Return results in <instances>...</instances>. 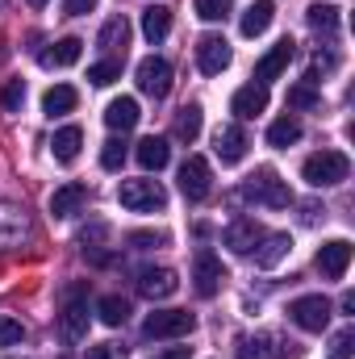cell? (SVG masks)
Returning <instances> with one entry per match:
<instances>
[{
	"label": "cell",
	"mask_w": 355,
	"mask_h": 359,
	"mask_svg": "<svg viewBox=\"0 0 355 359\" xmlns=\"http://www.w3.org/2000/svg\"><path fill=\"white\" fill-rule=\"evenodd\" d=\"M288 63H293V42L284 38V42H276L264 59L255 63V80H260V84H267V80H280Z\"/></svg>",
	"instance_id": "cell-16"
},
{
	"label": "cell",
	"mask_w": 355,
	"mask_h": 359,
	"mask_svg": "<svg viewBox=\"0 0 355 359\" xmlns=\"http://www.w3.org/2000/svg\"><path fill=\"white\" fill-rule=\"evenodd\" d=\"M84 330H88V292H84V284H76V288H67V301H63V334L72 343H80Z\"/></svg>",
	"instance_id": "cell-9"
},
{
	"label": "cell",
	"mask_w": 355,
	"mask_h": 359,
	"mask_svg": "<svg viewBox=\"0 0 355 359\" xmlns=\"http://www.w3.org/2000/svg\"><path fill=\"white\" fill-rule=\"evenodd\" d=\"M84 359H126V351H121L117 343H100V347H88Z\"/></svg>",
	"instance_id": "cell-39"
},
{
	"label": "cell",
	"mask_w": 355,
	"mask_h": 359,
	"mask_svg": "<svg viewBox=\"0 0 355 359\" xmlns=\"http://www.w3.org/2000/svg\"><path fill=\"white\" fill-rule=\"evenodd\" d=\"M260 238H264V226L251 222V217H243V222H234V226L226 230V247H230L234 255H251V251L260 247Z\"/></svg>",
	"instance_id": "cell-15"
},
{
	"label": "cell",
	"mask_w": 355,
	"mask_h": 359,
	"mask_svg": "<svg viewBox=\"0 0 355 359\" xmlns=\"http://www.w3.org/2000/svg\"><path fill=\"white\" fill-rule=\"evenodd\" d=\"M309 25L335 29V25H339V8H335V4H309Z\"/></svg>",
	"instance_id": "cell-34"
},
{
	"label": "cell",
	"mask_w": 355,
	"mask_h": 359,
	"mask_svg": "<svg viewBox=\"0 0 355 359\" xmlns=\"http://www.w3.org/2000/svg\"><path fill=\"white\" fill-rule=\"evenodd\" d=\"M180 192H184L188 201H205V196L213 192V168H209V159L188 155V159L180 163Z\"/></svg>",
	"instance_id": "cell-6"
},
{
	"label": "cell",
	"mask_w": 355,
	"mask_h": 359,
	"mask_svg": "<svg viewBox=\"0 0 355 359\" xmlns=\"http://www.w3.org/2000/svg\"><path fill=\"white\" fill-rule=\"evenodd\" d=\"M130 243H134V247H155V243H163V234H147V230H142V234H130Z\"/></svg>",
	"instance_id": "cell-41"
},
{
	"label": "cell",
	"mask_w": 355,
	"mask_h": 359,
	"mask_svg": "<svg viewBox=\"0 0 355 359\" xmlns=\"http://www.w3.org/2000/svg\"><path fill=\"white\" fill-rule=\"evenodd\" d=\"M243 196H251V201H260V205H272V209H284V205H293V192H288V184L276 176L272 168H260L255 176H247V184H243Z\"/></svg>",
	"instance_id": "cell-3"
},
{
	"label": "cell",
	"mask_w": 355,
	"mask_h": 359,
	"mask_svg": "<svg viewBox=\"0 0 355 359\" xmlns=\"http://www.w3.org/2000/svg\"><path fill=\"white\" fill-rule=\"evenodd\" d=\"M196 330V318L188 309H155L147 322H142V334L147 339H184Z\"/></svg>",
	"instance_id": "cell-5"
},
{
	"label": "cell",
	"mask_w": 355,
	"mask_h": 359,
	"mask_svg": "<svg viewBox=\"0 0 355 359\" xmlns=\"http://www.w3.org/2000/svg\"><path fill=\"white\" fill-rule=\"evenodd\" d=\"M0 104H4L8 113H21V104H25V84H21V80H8L4 92H0Z\"/></svg>",
	"instance_id": "cell-35"
},
{
	"label": "cell",
	"mask_w": 355,
	"mask_h": 359,
	"mask_svg": "<svg viewBox=\"0 0 355 359\" xmlns=\"http://www.w3.org/2000/svg\"><path fill=\"white\" fill-rule=\"evenodd\" d=\"M176 288H180V280H176V271H172V268L138 271V292H142L147 301H163V297H172Z\"/></svg>",
	"instance_id": "cell-14"
},
{
	"label": "cell",
	"mask_w": 355,
	"mask_h": 359,
	"mask_svg": "<svg viewBox=\"0 0 355 359\" xmlns=\"http://www.w3.org/2000/svg\"><path fill=\"white\" fill-rule=\"evenodd\" d=\"M260 243H264V247H260V251H251L260 268H276V264L293 251V238H288V234H264Z\"/></svg>",
	"instance_id": "cell-27"
},
{
	"label": "cell",
	"mask_w": 355,
	"mask_h": 359,
	"mask_svg": "<svg viewBox=\"0 0 355 359\" xmlns=\"http://www.w3.org/2000/svg\"><path fill=\"white\" fill-rule=\"evenodd\" d=\"M247 134H243V126H222L217 134H213V155L222 159V163H243V155H247Z\"/></svg>",
	"instance_id": "cell-12"
},
{
	"label": "cell",
	"mask_w": 355,
	"mask_h": 359,
	"mask_svg": "<svg viewBox=\"0 0 355 359\" xmlns=\"http://www.w3.org/2000/svg\"><path fill=\"white\" fill-rule=\"evenodd\" d=\"M264 109H267V84H243L234 92V100H230V113L239 121H255Z\"/></svg>",
	"instance_id": "cell-13"
},
{
	"label": "cell",
	"mask_w": 355,
	"mask_h": 359,
	"mask_svg": "<svg viewBox=\"0 0 355 359\" xmlns=\"http://www.w3.org/2000/svg\"><path fill=\"white\" fill-rule=\"evenodd\" d=\"M92 8H96V0H63V13H67V17H84Z\"/></svg>",
	"instance_id": "cell-40"
},
{
	"label": "cell",
	"mask_w": 355,
	"mask_h": 359,
	"mask_svg": "<svg viewBox=\"0 0 355 359\" xmlns=\"http://www.w3.org/2000/svg\"><path fill=\"white\" fill-rule=\"evenodd\" d=\"M121 163H126V142H121V138H109V142L100 147V168H105V172H117Z\"/></svg>",
	"instance_id": "cell-33"
},
{
	"label": "cell",
	"mask_w": 355,
	"mask_h": 359,
	"mask_svg": "<svg viewBox=\"0 0 355 359\" xmlns=\"http://www.w3.org/2000/svg\"><path fill=\"white\" fill-rule=\"evenodd\" d=\"M117 201L126 209H134V213H159V209H168V192H163L159 180H121Z\"/></svg>",
	"instance_id": "cell-2"
},
{
	"label": "cell",
	"mask_w": 355,
	"mask_h": 359,
	"mask_svg": "<svg viewBox=\"0 0 355 359\" xmlns=\"http://www.w3.org/2000/svg\"><path fill=\"white\" fill-rule=\"evenodd\" d=\"M96 42H100V50H109L113 59H117V50L126 55V42H130V21H126V17H109V21L100 25V38H96Z\"/></svg>",
	"instance_id": "cell-22"
},
{
	"label": "cell",
	"mask_w": 355,
	"mask_h": 359,
	"mask_svg": "<svg viewBox=\"0 0 355 359\" xmlns=\"http://www.w3.org/2000/svg\"><path fill=\"white\" fill-rule=\"evenodd\" d=\"M88 80L96 84V88H109L113 80H121V59H100V63H92Z\"/></svg>",
	"instance_id": "cell-30"
},
{
	"label": "cell",
	"mask_w": 355,
	"mask_h": 359,
	"mask_svg": "<svg viewBox=\"0 0 355 359\" xmlns=\"http://www.w3.org/2000/svg\"><path fill=\"white\" fill-rule=\"evenodd\" d=\"M80 147H84V130H80V126H63V130L55 134V142H51V155H55L59 163H76V159H80Z\"/></svg>",
	"instance_id": "cell-20"
},
{
	"label": "cell",
	"mask_w": 355,
	"mask_h": 359,
	"mask_svg": "<svg viewBox=\"0 0 355 359\" xmlns=\"http://www.w3.org/2000/svg\"><path fill=\"white\" fill-rule=\"evenodd\" d=\"M134 159H138L147 172H159V168H168L172 147H168V138H142V142H138V151H134Z\"/></svg>",
	"instance_id": "cell-24"
},
{
	"label": "cell",
	"mask_w": 355,
	"mask_h": 359,
	"mask_svg": "<svg viewBox=\"0 0 355 359\" xmlns=\"http://www.w3.org/2000/svg\"><path fill=\"white\" fill-rule=\"evenodd\" d=\"M272 347V339H264V334H247V339H239V359H276V351H267Z\"/></svg>",
	"instance_id": "cell-32"
},
{
	"label": "cell",
	"mask_w": 355,
	"mask_h": 359,
	"mask_svg": "<svg viewBox=\"0 0 355 359\" xmlns=\"http://www.w3.org/2000/svg\"><path fill=\"white\" fill-rule=\"evenodd\" d=\"M80 55H84L80 38H59L51 50H42V67H72V63H80Z\"/></svg>",
	"instance_id": "cell-23"
},
{
	"label": "cell",
	"mask_w": 355,
	"mask_h": 359,
	"mask_svg": "<svg viewBox=\"0 0 355 359\" xmlns=\"http://www.w3.org/2000/svg\"><path fill=\"white\" fill-rule=\"evenodd\" d=\"M196 67H201L205 76H222V72L230 67V42L217 38V34H205V38L196 42Z\"/></svg>",
	"instance_id": "cell-10"
},
{
	"label": "cell",
	"mask_w": 355,
	"mask_h": 359,
	"mask_svg": "<svg viewBox=\"0 0 355 359\" xmlns=\"http://www.w3.org/2000/svg\"><path fill=\"white\" fill-rule=\"evenodd\" d=\"M142 34H147V42H163V38L172 34V8H168V4L142 8Z\"/></svg>",
	"instance_id": "cell-21"
},
{
	"label": "cell",
	"mask_w": 355,
	"mask_h": 359,
	"mask_svg": "<svg viewBox=\"0 0 355 359\" xmlns=\"http://www.w3.org/2000/svg\"><path fill=\"white\" fill-rule=\"evenodd\" d=\"M288 104L293 109H314L318 104V76H305V84H297L288 92Z\"/></svg>",
	"instance_id": "cell-31"
},
{
	"label": "cell",
	"mask_w": 355,
	"mask_h": 359,
	"mask_svg": "<svg viewBox=\"0 0 355 359\" xmlns=\"http://www.w3.org/2000/svg\"><path fill=\"white\" fill-rule=\"evenodd\" d=\"M138 88L147 92V96H155V100H163L172 92V63L159 59V55H147L138 63Z\"/></svg>",
	"instance_id": "cell-8"
},
{
	"label": "cell",
	"mask_w": 355,
	"mask_h": 359,
	"mask_svg": "<svg viewBox=\"0 0 355 359\" xmlns=\"http://www.w3.org/2000/svg\"><path fill=\"white\" fill-rule=\"evenodd\" d=\"M29 4H34V8H42V4H46V0H29Z\"/></svg>",
	"instance_id": "cell-43"
},
{
	"label": "cell",
	"mask_w": 355,
	"mask_h": 359,
	"mask_svg": "<svg viewBox=\"0 0 355 359\" xmlns=\"http://www.w3.org/2000/svg\"><path fill=\"white\" fill-rule=\"evenodd\" d=\"M230 0H196V17L201 21H226Z\"/></svg>",
	"instance_id": "cell-36"
},
{
	"label": "cell",
	"mask_w": 355,
	"mask_h": 359,
	"mask_svg": "<svg viewBox=\"0 0 355 359\" xmlns=\"http://www.w3.org/2000/svg\"><path fill=\"white\" fill-rule=\"evenodd\" d=\"M76 100H80V92L72 88V84H55V88H46V96H42V113L46 117H67L76 109Z\"/></svg>",
	"instance_id": "cell-25"
},
{
	"label": "cell",
	"mask_w": 355,
	"mask_h": 359,
	"mask_svg": "<svg viewBox=\"0 0 355 359\" xmlns=\"http://www.w3.org/2000/svg\"><path fill=\"white\" fill-rule=\"evenodd\" d=\"M351 351H355V330L347 326V330H339V334L330 339V355L335 359H351Z\"/></svg>",
	"instance_id": "cell-37"
},
{
	"label": "cell",
	"mask_w": 355,
	"mask_h": 359,
	"mask_svg": "<svg viewBox=\"0 0 355 359\" xmlns=\"http://www.w3.org/2000/svg\"><path fill=\"white\" fill-rule=\"evenodd\" d=\"M155 359H192V351L188 347H168V351H159Z\"/></svg>",
	"instance_id": "cell-42"
},
{
	"label": "cell",
	"mask_w": 355,
	"mask_h": 359,
	"mask_svg": "<svg viewBox=\"0 0 355 359\" xmlns=\"http://www.w3.org/2000/svg\"><path fill=\"white\" fill-rule=\"evenodd\" d=\"M301 176H305L309 188H335V184H343V180L351 176V159L343 151H318V155L305 159Z\"/></svg>",
	"instance_id": "cell-1"
},
{
	"label": "cell",
	"mask_w": 355,
	"mask_h": 359,
	"mask_svg": "<svg viewBox=\"0 0 355 359\" xmlns=\"http://www.w3.org/2000/svg\"><path fill=\"white\" fill-rule=\"evenodd\" d=\"M138 117H142V113H138V100H134V96H117V100L105 104V126H109V130H121V134H126V130L138 126Z\"/></svg>",
	"instance_id": "cell-18"
},
{
	"label": "cell",
	"mask_w": 355,
	"mask_h": 359,
	"mask_svg": "<svg viewBox=\"0 0 355 359\" xmlns=\"http://www.w3.org/2000/svg\"><path fill=\"white\" fill-rule=\"evenodd\" d=\"M272 21H276V4H272V0H255V4L243 8L239 29H243V38H260V34H267Z\"/></svg>",
	"instance_id": "cell-17"
},
{
	"label": "cell",
	"mask_w": 355,
	"mask_h": 359,
	"mask_svg": "<svg viewBox=\"0 0 355 359\" xmlns=\"http://www.w3.org/2000/svg\"><path fill=\"white\" fill-rule=\"evenodd\" d=\"M293 142H301V121H297L293 113H284V117H276V121L267 126V147L284 151V147H293Z\"/></svg>",
	"instance_id": "cell-26"
},
{
	"label": "cell",
	"mask_w": 355,
	"mask_h": 359,
	"mask_svg": "<svg viewBox=\"0 0 355 359\" xmlns=\"http://www.w3.org/2000/svg\"><path fill=\"white\" fill-rule=\"evenodd\" d=\"M222 280H226L222 259H217V255H209V251H201V255H196V264H192V288H196V297H213V292L222 288Z\"/></svg>",
	"instance_id": "cell-11"
},
{
	"label": "cell",
	"mask_w": 355,
	"mask_h": 359,
	"mask_svg": "<svg viewBox=\"0 0 355 359\" xmlns=\"http://www.w3.org/2000/svg\"><path fill=\"white\" fill-rule=\"evenodd\" d=\"M330 301L322 297V292H309V297H297L293 305H288V318L301 326V330H309V334H322L326 326H330Z\"/></svg>",
	"instance_id": "cell-4"
},
{
	"label": "cell",
	"mask_w": 355,
	"mask_h": 359,
	"mask_svg": "<svg viewBox=\"0 0 355 359\" xmlns=\"http://www.w3.org/2000/svg\"><path fill=\"white\" fill-rule=\"evenodd\" d=\"M314 268L322 271V280H343L347 268H351V243H347V238H330V243H322L318 255H314Z\"/></svg>",
	"instance_id": "cell-7"
},
{
	"label": "cell",
	"mask_w": 355,
	"mask_h": 359,
	"mask_svg": "<svg viewBox=\"0 0 355 359\" xmlns=\"http://www.w3.org/2000/svg\"><path fill=\"white\" fill-rule=\"evenodd\" d=\"M84 205H88V188H84V184H63V188L51 192V213H55V217H72V213H80Z\"/></svg>",
	"instance_id": "cell-19"
},
{
	"label": "cell",
	"mask_w": 355,
	"mask_h": 359,
	"mask_svg": "<svg viewBox=\"0 0 355 359\" xmlns=\"http://www.w3.org/2000/svg\"><path fill=\"white\" fill-rule=\"evenodd\" d=\"M201 121H205L201 104H184V109L176 113V126H172V130H176L180 142H188V147H192V142L201 138Z\"/></svg>",
	"instance_id": "cell-28"
},
{
	"label": "cell",
	"mask_w": 355,
	"mask_h": 359,
	"mask_svg": "<svg viewBox=\"0 0 355 359\" xmlns=\"http://www.w3.org/2000/svg\"><path fill=\"white\" fill-rule=\"evenodd\" d=\"M96 313H100V322H105V326H126V318H130V305H126L121 297H100Z\"/></svg>",
	"instance_id": "cell-29"
},
{
	"label": "cell",
	"mask_w": 355,
	"mask_h": 359,
	"mask_svg": "<svg viewBox=\"0 0 355 359\" xmlns=\"http://www.w3.org/2000/svg\"><path fill=\"white\" fill-rule=\"evenodd\" d=\"M21 339H25V326L13 318H0V347H17Z\"/></svg>",
	"instance_id": "cell-38"
}]
</instances>
